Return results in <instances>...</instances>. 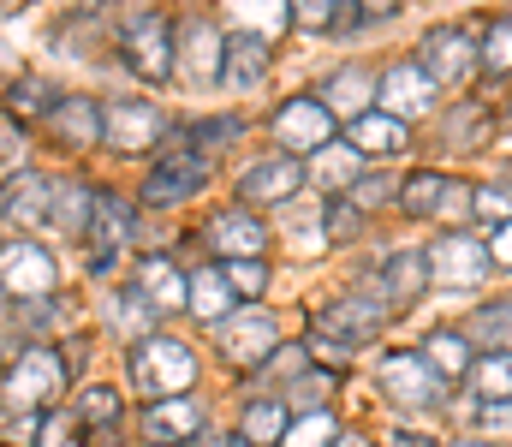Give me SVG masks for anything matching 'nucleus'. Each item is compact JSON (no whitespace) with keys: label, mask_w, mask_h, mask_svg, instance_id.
<instances>
[{"label":"nucleus","mask_w":512,"mask_h":447,"mask_svg":"<svg viewBox=\"0 0 512 447\" xmlns=\"http://www.w3.org/2000/svg\"><path fill=\"white\" fill-rule=\"evenodd\" d=\"M221 66H227V36L209 18H185L179 24V72L191 84H221Z\"/></svg>","instance_id":"obj_18"},{"label":"nucleus","mask_w":512,"mask_h":447,"mask_svg":"<svg viewBox=\"0 0 512 447\" xmlns=\"http://www.w3.org/2000/svg\"><path fill=\"white\" fill-rule=\"evenodd\" d=\"M465 340H471L477 352H512V298L477 304L471 322H465Z\"/></svg>","instance_id":"obj_31"},{"label":"nucleus","mask_w":512,"mask_h":447,"mask_svg":"<svg viewBox=\"0 0 512 447\" xmlns=\"http://www.w3.org/2000/svg\"><path fill=\"white\" fill-rule=\"evenodd\" d=\"M364 233V209H352L346 197H328V209H322V239L328 245H352Z\"/></svg>","instance_id":"obj_43"},{"label":"nucleus","mask_w":512,"mask_h":447,"mask_svg":"<svg viewBox=\"0 0 512 447\" xmlns=\"http://www.w3.org/2000/svg\"><path fill=\"white\" fill-rule=\"evenodd\" d=\"M0 215H6L18 233L54 227V179H48V173H36V167L6 173V185H0Z\"/></svg>","instance_id":"obj_13"},{"label":"nucleus","mask_w":512,"mask_h":447,"mask_svg":"<svg viewBox=\"0 0 512 447\" xmlns=\"http://www.w3.org/2000/svg\"><path fill=\"white\" fill-rule=\"evenodd\" d=\"M120 54L143 84H167L179 72V24L161 12H126L120 18Z\"/></svg>","instance_id":"obj_4"},{"label":"nucleus","mask_w":512,"mask_h":447,"mask_svg":"<svg viewBox=\"0 0 512 447\" xmlns=\"http://www.w3.org/2000/svg\"><path fill=\"white\" fill-rule=\"evenodd\" d=\"M382 388L399 412H429V406H441V382H435V370H429L417 352H387L382 358Z\"/></svg>","instance_id":"obj_15"},{"label":"nucleus","mask_w":512,"mask_h":447,"mask_svg":"<svg viewBox=\"0 0 512 447\" xmlns=\"http://www.w3.org/2000/svg\"><path fill=\"white\" fill-rule=\"evenodd\" d=\"M328 400H334V370H304V376L286 382V394H280V406H286L292 418H304V412H328Z\"/></svg>","instance_id":"obj_37"},{"label":"nucleus","mask_w":512,"mask_h":447,"mask_svg":"<svg viewBox=\"0 0 512 447\" xmlns=\"http://www.w3.org/2000/svg\"><path fill=\"white\" fill-rule=\"evenodd\" d=\"M203 400L197 394H185V400H161V406H149L143 412V442L149 447H191L203 436Z\"/></svg>","instance_id":"obj_19"},{"label":"nucleus","mask_w":512,"mask_h":447,"mask_svg":"<svg viewBox=\"0 0 512 447\" xmlns=\"http://www.w3.org/2000/svg\"><path fill=\"white\" fill-rule=\"evenodd\" d=\"M346 144L358 149L364 161H393V155H405V149H411V126H399V120H387L382 108H370L364 120H352V126H346Z\"/></svg>","instance_id":"obj_25"},{"label":"nucleus","mask_w":512,"mask_h":447,"mask_svg":"<svg viewBox=\"0 0 512 447\" xmlns=\"http://www.w3.org/2000/svg\"><path fill=\"white\" fill-rule=\"evenodd\" d=\"M477 424H483V436H495V430H512V406H483V412H477Z\"/></svg>","instance_id":"obj_51"},{"label":"nucleus","mask_w":512,"mask_h":447,"mask_svg":"<svg viewBox=\"0 0 512 447\" xmlns=\"http://www.w3.org/2000/svg\"><path fill=\"white\" fill-rule=\"evenodd\" d=\"M161 138H167V120H161L155 102H137V96L102 102V144L114 155H149Z\"/></svg>","instance_id":"obj_9"},{"label":"nucleus","mask_w":512,"mask_h":447,"mask_svg":"<svg viewBox=\"0 0 512 447\" xmlns=\"http://www.w3.org/2000/svg\"><path fill=\"white\" fill-rule=\"evenodd\" d=\"M60 287V263H54V251L48 245H36V239H6L0 245V293L18 298V304H42V298H54Z\"/></svg>","instance_id":"obj_6"},{"label":"nucleus","mask_w":512,"mask_h":447,"mask_svg":"<svg viewBox=\"0 0 512 447\" xmlns=\"http://www.w3.org/2000/svg\"><path fill=\"white\" fill-rule=\"evenodd\" d=\"M191 447H203V442H191Z\"/></svg>","instance_id":"obj_57"},{"label":"nucleus","mask_w":512,"mask_h":447,"mask_svg":"<svg viewBox=\"0 0 512 447\" xmlns=\"http://www.w3.org/2000/svg\"><path fill=\"white\" fill-rule=\"evenodd\" d=\"M441 221H471V185H465V179H447V197H441Z\"/></svg>","instance_id":"obj_48"},{"label":"nucleus","mask_w":512,"mask_h":447,"mask_svg":"<svg viewBox=\"0 0 512 447\" xmlns=\"http://www.w3.org/2000/svg\"><path fill=\"white\" fill-rule=\"evenodd\" d=\"M292 24L310 30V36L352 30V0H298V6H292Z\"/></svg>","instance_id":"obj_38"},{"label":"nucleus","mask_w":512,"mask_h":447,"mask_svg":"<svg viewBox=\"0 0 512 447\" xmlns=\"http://www.w3.org/2000/svg\"><path fill=\"white\" fill-rule=\"evenodd\" d=\"M54 316H60V304H54V298H42V304H18V322H24V328H48Z\"/></svg>","instance_id":"obj_49"},{"label":"nucleus","mask_w":512,"mask_h":447,"mask_svg":"<svg viewBox=\"0 0 512 447\" xmlns=\"http://www.w3.org/2000/svg\"><path fill=\"white\" fill-rule=\"evenodd\" d=\"M477 66H483L489 78H507L512 72V18H495V24L483 30V42H477Z\"/></svg>","instance_id":"obj_41"},{"label":"nucleus","mask_w":512,"mask_h":447,"mask_svg":"<svg viewBox=\"0 0 512 447\" xmlns=\"http://www.w3.org/2000/svg\"><path fill=\"white\" fill-rule=\"evenodd\" d=\"M54 102H60V96H54L42 78H24V84H12V114H18V120H36V114L48 120V108H54Z\"/></svg>","instance_id":"obj_46"},{"label":"nucleus","mask_w":512,"mask_h":447,"mask_svg":"<svg viewBox=\"0 0 512 447\" xmlns=\"http://www.w3.org/2000/svg\"><path fill=\"white\" fill-rule=\"evenodd\" d=\"M286 424H292V412L280 406V394H262L245 406V424H239V436L251 447H280L286 442Z\"/></svg>","instance_id":"obj_34"},{"label":"nucleus","mask_w":512,"mask_h":447,"mask_svg":"<svg viewBox=\"0 0 512 447\" xmlns=\"http://www.w3.org/2000/svg\"><path fill=\"white\" fill-rule=\"evenodd\" d=\"M0 316H6V293H0Z\"/></svg>","instance_id":"obj_56"},{"label":"nucleus","mask_w":512,"mask_h":447,"mask_svg":"<svg viewBox=\"0 0 512 447\" xmlns=\"http://www.w3.org/2000/svg\"><path fill=\"white\" fill-rule=\"evenodd\" d=\"M334 447H364V436H340Z\"/></svg>","instance_id":"obj_53"},{"label":"nucleus","mask_w":512,"mask_h":447,"mask_svg":"<svg viewBox=\"0 0 512 447\" xmlns=\"http://www.w3.org/2000/svg\"><path fill=\"white\" fill-rule=\"evenodd\" d=\"M441 197H447V173H435V167H417V173H405L399 179V209L405 215H441Z\"/></svg>","instance_id":"obj_35"},{"label":"nucleus","mask_w":512,"mask_h":447,"mask_svg":"<svg viewBox=\"0 0 512 447\" xmlns=\"http://www.w3.org/2000/svg\"><path fill=\"white\" fill-rule=\"evenodd\" d=\"M495 126V114H489V102H453V114H447V126H441V144L447 149H477V138Z\"/></svg>","instance_id":"obj_36"},{"label":"nucleus","mask_w":512,"mask_h":447,"mask_svg":"<svg viewBox=\"0 0 512 447\" xmlns=\"http://www.w3.org/2000/svg\"><path fill=\"white\" fill-rule=\"evenodd\" d=\"M126 376H131V388H137L149 406H161V400H185V394L197 388V358H191L185 340H173V334H149V340L131 346Z\"/></svg>","instance_id":"obj_1"},{"label":"nucleus","mask_w":512,"mask_h":447,"mask_svg":"<svg viewBox=\"0 0 512 447\" xmlns=\"http://www.w3.org/2000/svg\"><path fill=\"white\" fill-rule=\"evenodd\" d=\"M209 173H215V161L197 155L191 144L161 149V161H155L149 179H143V203H149V209H179L185 197H197V191L209 185Z\"/></svg>","instance_id":"obj_7"},{"label":"nucleus","mask_w":512,"mask_h":447,"mask_svg":"<svg viewBox=\"0 0 512 447\" xmlns=\"http://www.w3.org/2000/svg\"><path fill=\"white\" fill-rule=\"evenodd\" d=\"M131 287L149 298V310H155V316L185 310V275H179V263H173V257H155V251H149V257L137 263V281H131Z\"/></svg>","instance_id":"obj_28"},{"label":"nucleus","mask_w":512,"mask_h":447,"mask_svg":"<svg viewBox=\"0 0 512 447\" xmlns=\"http://www.w3.org/2000/svg\"><path fill=\"white\" fill-rule=\"evenodd\" d=\"M423 269H429V287H441V293H477V287L495 275L489 245L471 239L465 227H447V233L423 251Z\"/></svg>","instance_id":"obj_5"},{"label":"nucleus","mask_w":512,"mask_h":447,"mask_svg":"<svg viewBox=\"0 0 512 447\" xmlns=\"http://www.w3.org/2000/svg\"><path fill=\"white\" fill-rule=\"evenodd\" d=\"M36 447H84L78 424H72V412H66V418H60V412H48V418H42V436H36Z\"/></svg>","instance_id":"obj_47"},{"label":"nucleus","mask_w":512,"mask_h":447,"mask_svg":"<svg viewBox=\"0 0 512 447\" xmlns=\"http://www.w3.org/2000/svg\"><path fill=\"white\" fill-rule=\"evenodd\" d=\"M304 191V161L298 155H262L256 167H245V179H239V197H245V209H268V203H292Z\"/></svg>","instance_id":"obj_16"},{"label":"nucleus","mask_w":512,"mask_h":447,"mask_svg":"<svg viewBox=\"0 0 512 447\" xmlns=\"http://www.w3.org/2000/svg\"><path fill=\"white\" fill-rule=\"evenodd\" d=\"M387 322V304L370 287H358V293L334 298L328 310H316V352H328V358H352L364 340H376V328Z\"/></svg>","instance_id":"obj_3"},{"label":"nucleus","mask_w":512,"mask_h":447,"mask_svg":"<svg viewBox=\"0 0 512 447\" xmlns=\"http://www.w3.org/2000/svg\"><path fill=\"white\" fill-rule=\"evenodd\" d=\"M417 66H423V78H429L435 90L465 84L471 66H477V42H471V30H465V24H435V30L417 42Z\"/></svg>","instance_id":"obj_11"},{"label":"nucleus","mask_w":512,"mask_h":447,"mask_svg":"<svg viewBox=\"0 0 512 447\" xmlns=\"http://www.w3.org/2000/svg\"><path fill=\"white\" fill-rule=\"evenodd\" d=\"M501 126H507V132H512V102H507V108H501Z\"/></svg>","instance_id":"obj_55"},{"label":"nucleus","mask_w":512,"mask_h":447,"mask_svg":"<svg viewBox=\"0 0 512 447\" xmlns=\"http://www.w3.org/2000/svg\"><path fill=\"white\" fill-rule=\"evenodd\" d=\"M185 310H191L197 322H209V328H221V322L239 310V293L227 287L221 263H203V269H191V275H185Z\"/></svg>","instance_id":"obj_24"},{"label":"nucleus","mask_w":512,"mask_h":447,"mask_svg":"<svg viewBox=\"0 0 512 447\" xmlns=\"http://www.w3.org/2000/svg\"><path fill=\"white\" fill-rule=\"evenodd\" d=\"M108 322H114V334H120V340H131V346H137V340H149V334H161V316L149 310V298L137 293V287H120V293H114V304H108Z\"/></svg>","instance_id":"obj_32"},{"label":"nucleus","mask_w":512,"mask_h":447,"mask_svg":"<svg viewBox=\"0 0 512 447\" xmlns=\"http://www.w3.org/2000/svg\"><path fill=\"white\" fill-rule=\"evenodd\" d=\"M334 138H340V120H334L316 96H292V102H280V114H274V144H280V155L310 161L316 149H328Z\"/></svg>","instance_id":"obj_10"},{"label":"nucleus","mask_w":512,"mask_h":447,"mask_svg":"<svg viewBox=\"0 0 512 447\" xmlns=\"http://www.w3.org/2000/svg\"><path fill=\"white\" fill-rule=\"evenodd\" d=\"M435 102H441V90L423 78V66H417V60H393V66L376 72V108H382L387 120L411 126V120H423Z\"/></svg>","instance_id":"obj_12"},{"label":"nucleus","mask_w":512,"mask_h":447,"mask_svg":"<svg viewBox=\"0 0 512 447\" xmlns=\"http://www.w3.org/2000/svg\"><path fill=\"white\" fill-rule=\"evenodd\" d=\"M131 239H137L131 203L114 197V191H96V215H90V239H84V245H96V251H90V269L108 275V263L120 257V245H131Z\"/></svg>","instance_id":"obj_17"},{"label":"nucleus","mask_w":512,"mask_h":447,"mask_svg":"<svg viewBox=\"0 0 512 447\" xmlns=\"http://www.w3.org/2000/svg\"><path fill=\"white\" fill-rule=\"evenodd\" d=\"M221 275H227V287L239 293V304H256L262 287H268V263L256 257V263H221Z\"/></svg>","instance_id":"obj_44"},{"label":"nucleus","mask_w":512,"mask_h":447,"mask_svg":"<svg viewBox=\"0 0 512 447\" xmlns=\"http://www.w3.org/2000/svg\"><path fill=\"white\" fill-rule=\"evenodd\" d=\"M346 203H352V209H382V203H399V179H393L387 167H364V173H358V185L346 191Z\"/></svg>","instance_id":"obj_42"},{"label":"nucleus","mask_w":512,"mask_h":447,"mask_svg":"<svg viewBox=\"0 0 512 447\" xmlns=\"http://www.w3.org/2000/svg\"><path fill=\"white\" fill-rule=\"evenodd\" d=\"M90 215H96V185H84V179H54V227H60L72 245L90 239Z\"/></svg>","instance_id":"obj_30"},{"label":"nucleus","mask_w":512,"mask_h":447,"mask_svg":"<svg viewBox=\"0 0 512 447\" xmlns=\"http://www.w3.org/2000/svg\"><path fill=\"white\" fill-rule=\"evenodd\" d=\"M447 447H495V442H477V436H459V442H447Z\"/></svg>","instance_id":"obj_52"},{"label":"nucleus","mask_w":512,"mask_h":447,"mask_svg":"<svg viewBox=\"0 0 512 447\" xmlns=\"http://www.w3.org/2000/svg\"><path fill=\"white\" fill-rule=\"evenodd\" d=\"M72 424H78V436L84 447H114L120 442V424H126V400H120V388H84L78 394V406H72Z\"/></svg>","instance_id":"obj_20"},{"label":"nucleus","mask_w":512,"mask_h":447,"mask_svg":"<svg viewBox=\"0 0 512 447\" xmlns=\"http://www.w3.org/2000/svg\"><path fill=\"white\" fill-rule=\"evenodd\" d=\"M483 245H489V263H495V269H512V227H495Z\"/></svg>","instance_id":"obj_50"},{"label":"nucleus","mask_w":512,"mask_h":447,"mask_svg":"<svg viewBox=\"0 0 512 447\" xmlns=\"http://www.w3.org/2000/svg\"><path fill=\"white\" fill-rule=\"evenodd\" d=\"M471 215H477L483 227H512V179L471 185Z\"/></svg>","instance_id":"obj_39"},{"label":"nucleus","mask_w":512,"mask_h":447,"mask_svg":"<svg viewBox=\"0 0 512 447\" xmlns=\"http://www.w3.org/2000/svg\"><path fill=\"white\" fill-rule=\"evenodd\" d=\"M42 126H48V138L60 149H102V102H90V96H60Z\"/></svg>","instance_id":"obj_21"},{"label":"nucleus","mask_w":512,"mask_h":447,"mask_svg":"<svg viewBox=\"0 0 512 447\" xmlns=\"http://www.w3.org/2000/svg\"><path fill=\"white\" fill-rule=\"evenodd\" d=\"M370 293L382 298L387 310H411L417 298L429 293V269H423V251H393L382 263V275L370 281Z\"/></svg>","instance_id":"obj_23"},{"label":"nucleus","mask_w":512,"mask_h":447,"mask_svg":"<svg viewBox=\"0 0 512 447\" xmlns=\"http://www.w3.org/2000/svg\"><path fill=\"white\" fill-rule=\"evenodd\" d=\"M221 447H251V442H245V436H227V442H221Z\"/></svg>","instance_id":"obj_54"},{"label":"nucleus","mask_w":512,"mask_h":447,"mask_svg":"<svg viewBox=\"0 0 512 447\" xmlns=\"http://www.w3.org/2000/svg\"><path fill=\"white\" fill-rule=\"evenodd\" d=\"M60 388H66L60 352H54V346H24V352L6 364V376H0V406H6L12 418H42Z\"/></svg>","instance_id":"obj_2"},{"label":"nucleus","mask_w":512,"mask_h":447,"mask_svg":"<svg viewBox=\"0 0 512 447\" xmlns=\"http://www.w3.org/2000/svg\"><path fill=\"white\" fill-rule=\"evenodd\" d=\"M203 239L215 245V257L221 263H256L262 251H268V221H256L251 209L239 203V209H215L209 215V227H203Z\"/></svg>","instance_id":"obj_14"},{"label":"nucleus","mask_w":512,"mask_h":447,"mask_svg":"<svg viewBox=\"0 0 512 447\" xmlns=\"http://www.w3.org/2000/svg\"><path fill=\"white\" fill-rule=\"evenodd\" d=\"M233 138H245V120H239V114H221V120H203V126H191V149H197V155H209V149L233 144Z\"/></svg>","instance_id":"obj_45"},{"label":"nucleus","mask_w":512,"mask_h":447,"mask_svg":"<svg viewBox=\"0 0 512 447\" xmlns=\"http://www.w3.org/2000/svg\"><path fill=\"white\" fill-rule=\"evenodd\" d=\"M358 173H364V155L346 144V138H334L328 149H316L310 161H304V185H316V191H352L358 185Z\"/></svg>","instance_id":"obj_27"},{"label":"nucleus","mask_w":512,"mask_h":447,"mask_svg":"<svg viewBox=\"0 0 512 447\" xmlns=\"http://www.w3.org/2000/svg\"><path fill=\"white\" fill-rule=\"evenodd\" d=\"M340 442V418L334 412H304L286 424V442L280 447H334Z\"/></svg>","instance_id":"obj_40"},{"label":"nucleus","mask_w":512,"mask_h":447,"mask_svg":"<svg viewBox=\"0 0 512 447\" xmlns=\"http://www.w3.org/2000/svg\"><path fill=\"white\" fill-rule=\"evenodd\" d=\"M316 102H322L334 120L352 126V120H364V114L376 108V72H370V66H340V72L316 90Z\"/></svg>","instance_id":"obj_22"},{"label":"nucleus","mask_w":512,"mask_h":447,"mask_svg":"<svg viewBox=\"0 0 512 447\" xmlns=\"http://www.w3.org/2000/svg\"><path fill=\"white\" fill-rule=\"evenodd\" d=\"M262 72H268V36H256V30H233V36H227L221 84H227V90H256Z\"/></svg>","instance_id":"obj_29"},{"label":"nucleus","mask_w":512,"mask_h":447,"mask_svg":"<svg viewBox=\"0 0 512 447\" xmlns=\"http://www.w3.org/2000/svg\"><path fill=\"white\" fill-rule=\"evenodd\" d=\"M417 358L435 370V382L447 388V382H465L471 376V364H477V346L465 340V328H435L423 346H417Z\"/></svg>","instance_id":"obj_26"},{"label":"nucleus","mask_w":512,"mask_h":447,"mask_svg":"<svg viewBox=\"0 0 512 447\" xmlns=\"http://www.w3.org/2000/svg\"><path fill=\"white\" fill-rule=\"evenodd\" d=\"M215 346H221L227 364H239V370L256 376V370L280 352V322H274L268 310H256V304H239V310L215 328Z\"/></svg>","instance_id":"obj_8"},{"label":"nucleus","mask_w":512,"mask_h":447,"mask_svg":"<svg viewBox=\"0 0 512 447\" xmlns=\"http://www.w3.org/2000/svg\"><path fill=\"white\" fill-rule=\"evenodd\" d=\"M465 382L483 406H512V352H477Z\"/></svg>","instance_id":"obj_33"}]
</instances>
